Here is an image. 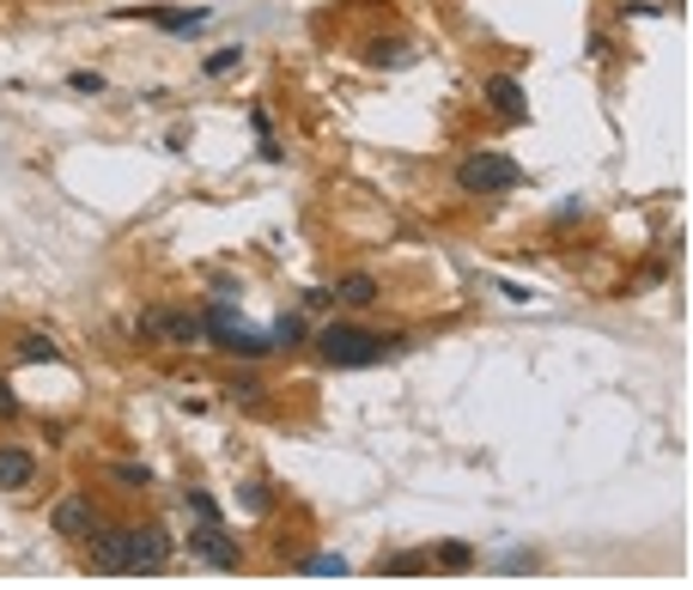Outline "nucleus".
<instances>
[{
  "instance_id": "f257e3e1",
  "label": "nucleus",
  "mask_w": 693,
  "mask_h": 590,
  "mask_svg": "<svg viewBox=\"0 0 693 590\" xmlns=\"http://www.w3.org/2000/svg\"><path fill=\"white\" fill-rule=\"evenodd\" d=\"M311 348L323 366H335V371H359V366H378V359H390V353H402L408 348V336H395V329H365V323H329V329H317L311 336Z\"/></svg>"
},
{
  "instance_id": "f03ea898",
  "label": "nucleus",
  "mask_w": 693,
  "mask_h": 590,
  "mask_svg": "<svg viewBox=\"0 0 693 590\" xmlns=\"http://www.w3.org/2000/svg\"><path fill=\"white\" fill-rule=\"evenodd\" d=\"M201 341H213V348L231 353V359H250V366L274 353V341H268L262 329L243 323V317L231 311V304H208V317H201Z\"/></svg>"
},
{
  "instance_id": "7ed1b4c3",
  "label": "nucleus",
  "mask_w": 693,
  "mask_h": 590,
  "mask_svg": "<svg viewBox=\"0 0 693 590\" xmlns=\"http://www.w3.org/2000/svg\"><path fill=\"white\" fill-rule=\"evenodd\" d=\"M518 183H523L518 159L499 152V147H481V152H469V159L456 164V189H462V196H505V189H518Z\"/></svg>"
},
{
  "instance_id": "20e7f679",
  "label": "nucleus",
  "mask_w": 693,
  "mask_h": 590,
  "mask_svg": "<svg viewBox=\"0 0 693 590\" xmlns=\"http://www.w3.org/2000/svg\"><path fill=\"white\" fill-rule=\"evenodd\" d=\"M134 341L140 348H201V317L171 311V304H147L134 317Z\"/></svg>"
},
{
  "instance_id": "39448f33",
  "label": "nucleus",
  "mask_w": 693,
  "mask_h": 590,
  "mask_svg": "<svg viewBox=\"0 0 693 590\" xmlns=\"http://www.w3.org/2000/svg\"><path fill=\"white\" fill-rule=\"evenodd\" d=\"M98 523H104V511H98V499L86 493V487H73V493H61L56 506H49V530L61 536V542H92Z\"/></svg>"
},
{
  "instance_id": "423d86ee",
  "label": "nucleus",
  "mask_w": 693,
  "mask_h": 590,
  "mask_svg": "<svg viewBox=\"0 0 693 590\" xmlns=\"http://www.w3.org/2000/svg\"><path fill=\"white\" fill-rule=\"evenodd\" d=\"M177 554L164 523H128V572H164Z\"/></svg>"
},
{
  "instance_id": "0eeeda50",
  "label": "nucleus",
  "mask_w": 693,
  "mask_h": 590,
  "mask_svg": "<svg viewBox=\"0 0 693 590\" xmlns=\"http://www.w3.org/2000/svg\"><path fill=\"white\" fill-rule=\"evenodd\" d=\"M189 554H195L201 567H220V572L243 567V542L225 536V523H195V530H189Z\"/></svg>"
},
{
  "instance_id": "6e6552de",
  "label": "nucleus",
  "mask_w": 693,
  "mask_h": 590,
  "mask_svg": "<svg viewBox=\"0 0 693 590\" xmlns=\"http://www.w3.org/2000/svg\"><path fill=\"white\" fill-rule=\"evenodd\" d=\"M86 567L92 572H128V523H98V536L86 542Z\"/></svg>"
},
{
  "instance_id": "1a4fd4ad",
  "label": "nucleus",
  "mask_w": 693,
  "mask_h": 590,
  "mask_svg": "<svg viewBox=\"0 0 693 590\" xmlns=\"http://www.w3.org/2000/svg\"><path fill=\"white\" fill-rule=\"evenodd\" d=\"M481 92H486V104H493V117H499V122H523V117H530V104H523V80H518V73H486V86H481Z\"/></svg>"
},
{
  "instance_id": "9d476101",
  "label": "nucleus",
  "mask_w": 693,
  "mask_h": 590,
  "mask_svg": "<svg viewBox=\"0 0 693 590\" xmlns=\"http://www.w3.org/2000/svg\"><path fill=\"white\" fill-rule=\"evenodd\" d=\"M329 299H335L341 311H371V304L383 299V280L365 274V268H353V274H341L335 287H329Z\"/></svg>"
},
{
  "instance_id": "9b49d317",
  "label": "nucleus",
  "mask_w": 693,
  "mask_h": 590,
  "mask_svg": "<svg viewBox=\"0 0 693 590\" xmlns=\"http://www.w3.org/2000/svg\"><path fill=\"white\" fill-rule=\"evenodd\" d=\"M37 487V457L24 444H0V493H24Z\"/></svg>"
},
{
  "instance_id": "f8f14e48",
  "label": "nucleus",
  "mask_w": 693,
  "mask_h": 590,
  "mask_svg": "<svg viewBox=\"0 0 693 590\" xmlns=\"http://www.w3.org/2000/svg\"><path fill=\"white\" fill-rule=\"evenodd\" d=\"M122 19H147V24H164V31H201V24H208V7H177V12H164V7H122Z\"/></svg>"
},
{
  "instance_id": "ddd939ff",
  "label": "nucleus",
  "mask_w": 693,
  "mask_h": 590,
  "mask_svg": "<svg viewBox=\"0 0 693 590\" xmlns=\"http://www.w3.org/2000/svg\"><path fill=\"white\" fill-rule=\"evenodd\" d=\"M19 359H24V366H61L68 353H61L56 336H43V329H24V336H19Z\"/></svg>"
},
{
  "instance_id": "4468645a",
  "label": "nucleus",
  "mask_w": 693,
  "mask_h": 590,
  "mask_svg": "<svg viewBox=\"0 0 693 590\" xmlns=\"http://www.w3.org/2000/svg\"><path fill=\"white\" fill-rule=\"evenodd\" d=\"M402 61H414L408 37H371L365 43V68H402Z\"/></svg>"
},
{
  "instance_id": "2eb2a0df",
  "label": "nucleus",
  "mask_w": 693,
  "mask_h": 590,
  "mask_svg": "<svg viewBox=\"0 0 693 590\" xmlns=\"http://www.w3.org/2000/svg\"><path fill=\"white\" fill-rule=\"evenodd\" d=\"M225 396H231L238 408H268V383L255 378V371H231V378H225Z\"/></svg>"
},
{
  "instance_id": "dca6fc26",
  "label": "nucleus",
  "mask_w": 693,
  "mask_h": 590,
  "mask_svg": "<svg viewBox=\"0 0 693 590\" xmlns=\"http://www.w3.org/2000/svg\"><path fill=\"white\" fill-rule=\"evenodd\" d=\"M268 341H274V348H311V323H304L299 311H287V317H274Z\"/></svg>"
},
{
  "instance_id": "f3484780",
  "label": "nucleus",
  "mask_w": 693,
  "mask_h": 590,
  "mask_svg": "<svg viewBox=\"0 0 693 590\" xmlns=\"http://www.w3.org/2000/svg\"><path fill=\"white\" fill-rule=\"evenodd\" d=\"M104 481H116L122 493H147V487H152V469H147V463H104Z\"/></svg>"
},
{
  "instance_id": "a211bd4d",
  "label": "nucleus",
  "mask_w": 693,
  "mask_h": 590,
  "mask_svg": "<svg viewBox=\"0 0 693 590\" xmlns=\"http://www.w3.org/2000/svg\"><path fill=\"white\" fill-rule=\"evenodd\" d=\"M432 567H444V572H469V567H474V548H469V542H444L439 554H432Z\"/></svg>"
},
{
  "instance_id": "6ab92c4d",
  "label": "nucleus",
  "mask_w": 693,
  "mask_h": 590,
  "mask_svg": "<svg viewBox=\"0 0 693 590\" xmlns=\"http://www.w3.org/2000/svg\"><path fill=\"white\" fill-rule=\"evenodd\" d=\"M231 68H243V43H225L220 56H208V61H201V73H208V80H225Z\"/></svg>"
},
{
  "instance_id": "aec40b11",
  "label": "nucleus",
  "mask_w": 693,
  "mask_h": 590,
  "mask_svg": "<svg viewBox=\"0 0 693 590\" xmlns=\"http://www.w3.org/2000/svg\"><path fill=\"white\" fill-rule=\"evenodd\" d=\"M189 518H195V523H220V499H213L208 493V487H189Z\"/></svg>"
},
{
  "instance_id": "412c9836",
  "label": "nucleus",
  "mask_w": 693,
  "mask_h": 590,
  "mask_svg": "<svg viewBox=\"0 0 693 590\" xmlns=\"http://www.w3.org/2000/svg\"><path fill=\"white\" fill-rule=\"evenodd\" d=\"M238 506L250 511V518H262V511L274 506V493H268V481H243V487H238Z\"/></svg>"
},
{
  "instance_id": "4be33fe9",
  "label": "nucleus",
  "mask_w": 693,
  "mask_h": 590,
  "mask_svg": "<svg viewBox=\"0 0 693 590\" xmlns=\"http://www.w3.org/2000/svg\"><path fill=\"white\" fill-rule=\"evenodd\" d=\"M432 554H383V572H426Z\"/></svg>"
},
{
  "instance_id": "5701e85b",
  "label": "nucleus",
  "mask_w": 693,
  "mask_h": 590,
  "mask_svg": "<svg viewBox=\"0 0 693 590\" xmlns=\"http://www.w3.org/2000/svg\"><path fill=\"white\" fill-rule=\"evenodd\" d=\"M68 86H73V92H98V98H104V73H92V68H80Z\"/></svg>"
},
{
  "instance_id": "b1692460",
  "label": "nucleus",
  "mask_w": 693,
  "mask_h": 590,
  "mask_svg": "<svg viewBox=\"0 0 693 590\" xmlns=\"http://www.w3.org/2000/svg\"><path fill=\"white\" fill-rule=\"evenodd\" d=\"M0 420H19V390L7 378H0Z\"/></svg>"
},
{
  "instance_id": "393cba45",
  "label": "nucleus",
  "mask_w": 693,
  "mask_h": 590,
  "mask_svg": "<svg viewBox=\"0 0 693 590\" xmlns=\"http://www.w3.org/2000/svg\"><path fill=\"white\" fill-rule=\"evenodd\" d=\"M311 572H346V560L341 554H317V560H304Z\"/></svg>"
}]
</instances>
